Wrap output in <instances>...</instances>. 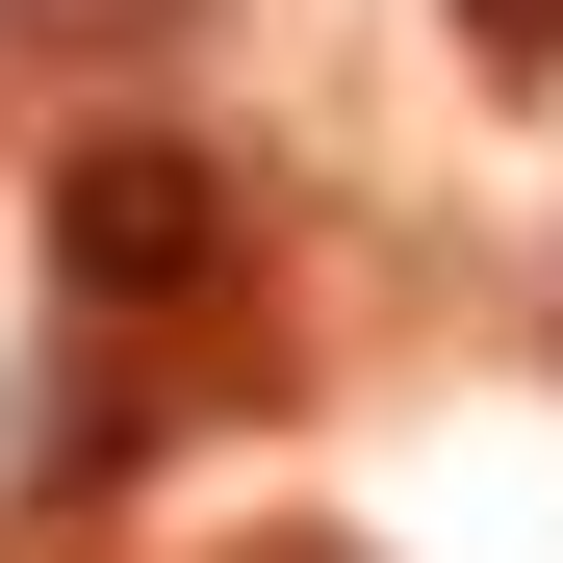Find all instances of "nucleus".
I'll use <instances>...</instances> for the list:
<instances>
[{
  "instance_id": "1",
  "label": "nucleus",
  "mask_w": 563,
  "mask_h": 563,
  "mask_svg": "<svg viewBox=\"0 0 563 563\" xmlns=\"http://www.w3.org/2000/svg\"><path fill=\"white\" fill-rule=\"evenodd\" d=\"M52 282L77 308H179V282H231V179L179 129H77L52 154Z\"/></svg>"
},
{
  "instance_id": "2",
  "label": "nucleus",
  "mask_w": 563,
  "mask_h": 563,
  "mask_svg": "<svg viewBox=\"0 0 563 563\" xmlns=\"http://www.w3.org/2000/svg\"><path fill=\"white\" fill-rule=\"evenodd\" d=\"M129 26H179V0H0V52H129Z\"/></svg>"
},
{
  "instance_id": "3",
  "label": "nucleus",
  "mask_w": 563,
  "mask_h": 563,
  "mask_svg": "<svg viewBox=\"0 0 563 563\" xmlns=\"http://www.w3.org/2000/svg\"><path fill=\"white\" fill-rule=\"evenodd\" d=\"M461 52H487V77H563V0H461Z\"/></svg>"
}]
</instances>
